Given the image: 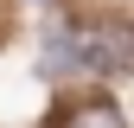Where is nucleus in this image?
<instances>
[{"instance_id": "f03ea898", "label": "nucleus", "mask_w": 134, "mask_h": 128, "mask_svg": "<svg viewBox=\"0 0 134 128\" xmlns=\"http://www.w3.org/2000/svg\"><path fill=\"white\" fill-rule=\"evenodd\" d=\"M64 128H128L121 122V109L115 103H83V109H70V122Z\"/></svg>"}, {"instance_id": "f257e3e1", "label": "nucleus", "mask_w": 134, "mask_h": 128, "mask_svg": "<svg viewBox=\"0 0 134 128\" xmlns=\"http://www.w3.org/2000/svg\"><path fill=\"white\" fill-rule=\"evenodd\" d=\"M83 51H90V71H134V26H96L83 32Z\"/></svg>"}]
</instances>
